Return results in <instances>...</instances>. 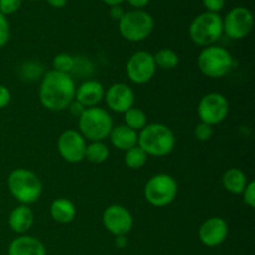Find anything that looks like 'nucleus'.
I'll return each mask as SVG.
<instances>
[{
	"label": "nucleus",
	"instance_id": "1",
	"mask_svg": "<svg viewBox=\"0 0 255 255\" xmlns=\"http://www.w3.org/2000/svg\"><path fill=\"white\" fill-rule=\"evenodd\" d=\"M74 79L70 74L50 70L42 76L39 87V99L49 111L60 112L66 110L75 100Z\"/></svg>",
	"mask_w": 255,
	"mask_h": 255
},
{
	"label": "nucleus",
	"instance_id": "2",
	"mask_svg": "<svg viewBox=\"0 0 255 255\" xmlns=\"http://www.w3.org/2000/svg\"><path fill=\"white\" fill-rule=\"evenodd\" d=\"M137 146L147 154L153 157H166L174 149L176 137L168 126L158 122L147 124L139 131Z\"/></svg>",
	"mask_w": 255,
	"mask_h": 255
},
{
	"label": "nucleus",
	"instance_id": "3",
	"mask_svg": "<svg viewBox=\"0 0 255 255\" xmlns=\"http://www.w3.org/2000/svg\"><path fill=\"white\" fill-rule=\"evenodd\" d=\"M10 194L20 204L30 206L39 201L42 194V183L39 177L26 168H16L7 177Z\"/></svg>",
	"mask_w": 255,
	"mask_h": 255
},
{
	"label": "nucleus",
	"instance_id": "4",
	"mask_svg": "<svg viewBox=\"0 0 255 255\" xmlns=\"http://www.w3.org/2000/svg\"><path fill=\"white\" fill-rule=\"evenodd\" d=\"M114 121L109 112L99 106L85 109L79 117L80 134L90 142H104L110 136Z\"/></svg>",
	"mask_w": 255,
	"mask_h": 255
},
{
	"label": "nucleus",
	"instance_id": "5",
	"mask_svg": "<svg viewBox=\"0 0 255 255\" xmlns=\"http://www.w3.org/2000/svg\"><path fill=\"white\" fill-rule=\"evenodd\" d=\"M223 35V17L219 14L204 11L192 20L189 37L202 47L214 45Z\"/></svg>",
	"mask_w": 255,
	"mask_h": 255
},
{
	"label": "nucleus",
	"instance_id": "6",
	"mask_svg": "<svg viewBox=\"0 0 255 255\" xmlns=\"http://www.w3.org/2000/svg\"><path fill=\"white\" fill-rule=\"evenodd\" d=\"M197 64L199 71L207 77L221 79L229 74L234 65V60L227 49L218 45H211L199 52Z\"/></svg>",
	"mask_w": 255,
	"mask_h": 255
},
{
	"label": "nucleus",
	"instance_id": "7",
	"mask_svg": "<svg viewBox=\"0 0 255 255\" xmlns=\"http://www.w3.org/2000/svg\"><path fill=\"white\" fill-rule=\"evenodd\" d=\"M154 20L144 10H131L125 12L119 21V31L125 40L129 42H141L152 34Z\"/></svg>",
	"mask_w": 255,
	"mask_h": 255
},
{
	"label": "nucleus",
	"instance_id": "8",
	"mask_svg": "<svg viewBox=\"0 0 255 255\" xmlns=\"http://www.w3.org/2000/svg\"><path fill=\"white\" fill-rule=\"evenodd\" d=\"M178 193V184L176 179L166 173H159L151 177L144 186V198L151 206L162 208L176 199Z\"/></svg>",
	"mask_w": 255,
	"mask_h": 255
},
{
	"label": "nucleus",
	"instance_id": "9",
	"mask_svg": "<svg viewBox=\"0 0 255 255\" xmlns=\"http://www.w3.org/2000/svg\"><path fill=\"white\" fill-rule=\"evenodd\" d=\"M197 111L201 122L214 126L227 119L229 112V102L224 95L219 92H209L199 100Z\"/></svg>",
	"mask_w": 255,
	"mask_h": 255
},
{
	"label": "nucleus",
	"instance_id": "10",
	"mask_svg": "<svg viewBox=\"0 0 255 255\" xmlns=\"http://www.w3.org/2000/svg\"><path fill=\"white\" fill-rule=\"evenodd\" d=\"M254 26L253 14L244 6L233 7L223 19V34L232 40H242L251 34Z\"/></svg>",
	"mask_w": 255,
	"mask_h": 255
},
{
	"label": "nucleus",
	"instance_id": "11",
	"mask_svg": "<svg viewBox=\"0 0 255 255\" xmlns=\"http://www.w3.org/2000/svg\"><path fill=\"white\" fill-rule=\"evenodd\" d=\"M156 70L153 55L143 50L132 54L126 64L127 77L136 85H143L151 81L156 75Z\"/></svg>",
	"mask_w": 255,
	"mask_h": 255
},
{
	"label": "nucleus",
	"instance_id": "12",
	"mask_svg": "<svg viewBox=\"0 0 255 255\" xmlns=\"http://www.w3.org/2000/svg\"><path fill=\"white\" fill-rule=\"evenodd\" d=\"M86 139L75 129H66L57 138V151L67 163H80L85 159Z\"/></svg>",
	"mask_w": 255,
	"mask_h": 255
},
{
	"label": "nucleus",
	"instance_id": "13",
	"mask_svg": "<svg viewBox=\"0 0 255 255\" xmlns=\"http://www.w3.org/2000/svg\"><path fill=\"white\" fill-rule=\"evenodd\" d=\"M102 223L106 231L115 237L126 236L133 227V217L126 207L111 204L102 213Z\"/></svg>",
	"mask_w": 255,
	"mask_h": 255
},
{
	"label": "nucleus",
	"instance_id": "14",
	"mask_svg": "<svg viewBox=\"0 0 255 255\" xmlns=\"http://www.w3.org/2000/svg\"><path fill=\"white\" fill-rule=\"evenodd\" d=\"M104 99L110 110L117 114H125L127 110L133 107L136 96L131 86L124 82H116L105 91Z\"/></svg>",
	"mask_w": 255,
	"mask_h": 255
},
{
	"label": "nucleus",
	"instance_id": "15",
	"mask_svg": "<svg viewBox=\"0 0 255 255\" xmlns=\"http://www.w3.org/2000/svg\"><path fill=\"white\" fill-rule=\"evenodd\" d=\"M228 223L222 217H211L199 227L198 236L202 243L209 248L221 246L228 237Z\"/></svg>",
	"mask_w": 255,
	"mask_h": 255
},
{
	"label": "nucleus",
	"instance_id": "16",
	"mask_svg": "<svg viewBox=\"0 0 255 255\" xmlns=\"http://www.w3.org/2000/svg\"><path fill=\"white\" fill-rule=\"evenodd\" d=\"M105 87L96 80H86L75 91V100L84 107H95L104 100Z\"/></svg>",
	"mask_w": 255,
	"mask_h": 255
},
{
	"label": "nucleus",
	"instance_id": "17",
	"mask_svg": "<svg viewBox=\"0 0 255 255\" xmlns=\"http://www.w3.org/2000/svg\"><path fill=\"white\" fill-rule=\"evenodd\" d=\"M7 255H46V249L35 237L20 236L10 243Z\"/></svg>",
	"mask_w": 255,
	"mask_h": 255
},
{
	"label": "nucleus",
	"instance_id": "18",
	"mask_svg": "<svg viewBox=\"0 0 255 255\" xmlns=\"http://www.w3.org/2000/svg\"><path fill=\"white\" fill-rule=\"evenodd\" d=\"M109 138L115 148L122 152H127L128 149L137 146L138 133L127 127L126 125H119V126L112 127Z\"/></svg>",
	"mask_w": 255,
	"mask_h": 255
},
{
	"label": "nucleus",
	"instance_id": "19",
	"mask_svg": "<svg viewBox=\"0 0 255 255\" xmlns=\"http://www.w3.org/2000/svg\"><path fill=\"white\" fill-rule=\"evenodd\" d=\"M9 227L12 232L19 234H24L29 231L34 224V213L31 208L25 204H20L16 208L12 209L7 219Z\"/></svg>",
	"mask_w": 255,
	"mask_h": 255
},
{
	"label": "nucleus",
	"instance_id": "20",
	"mask_svg": "<svg viewBox=\"0 0 255 255\" xmlns=\"http://www.w3.org/2000/svg\"><path fill=\"white\" fill-rule=\"evenodd\" d=\"M50 216L56 223H71L76 217V206L67 198H56L50 206Z\"/></svg>",
	"mask_w": 255,
	"mask_h": 255
},
{
	"label": "nucleus",
	"instance_id": "21",
	"mask_svg": "<svg viewBox=\"0 0 255 255\" xmlns=\"http://www.w3.org/2000/svg\"><path fill=\"white\" fill-rule=\"evenodd\" d=\"M222 183L226 191L232 194H242L248 184L246 173L239 168H229L222 177Z\"/></svg>",
	"mask_w": 255,
	"mask_h": 255
},
{
	"label": "nucleus",
	"instance_id": "22",
	"mask_svg": "<svg viewBox=\"0 0 255 255\" xmlns=\"http://www.w3.org/2000/svg\"><path fill=\"white\" fill-rule=\"evenodd\" d=\"M110 156V149L104 142H91L86 146L85 159L95 164L104 163Z\"/></svg>",
	"mask_w": 255,
	"mask_h": 255
},
{
	"label": "nucleus",
	"instance_id": "23",
	"mask_svg": "<svg viewBox=\"0 0 255 255\" xmlns=\"http://www.w3.org/2000/svg\"><path fill=\"white\" fill-rule=\"evenodd\" d=\"M154 64L162 70H173L178 66L179 56L172 49H161L153 55Z\"/></svg>",
	"mask_w": 255,
	"mask_h": 255
},
{
	"label": "nucleus",
	"instance_id": "24",
	"mask_svg": "<svg viewBox=\"0 0 255 255\" xmlns=\"http://www.w3.org/2000/svg\"><path fill=\"white\" fill-rule=\"evenodd\" d=\"M125 124L127 127H129L133 131H141L147 125V115L143 110L137 109V107H131L124 114Z\"/></svg>",
	"mask_w": 255,
	"mask_h": 255
},
{
	"label": "nucleus",
	"instance_id": "25",
	"mask_svg": "<svg viewBox=\"0 0 255 255\" xmlns=\"http://www.w3.org/2000/svg\"><path fill=\"white\" fill-rule=\"evenodd\" d=\"M125 153H126L125 154V163L131 169H141L146 164L147 158H148V156L138 146L128 149Z\"/></svg>",
	"mask_w": 255,
	"mask_h": 255
},
{
	"label": "nucleus",
	"instance_id": "26",
	"mask_svg": "<svg viewBox=\"0 0 255 255\" xmlns=\"http://www.w3.org/2000/svg\"><path fill=\"white\" fill-rule=\"evenodd\" d=\"M75 65H76L75 57L70 54H66V52L57 54L52 59V67H54L55 71L64 72V74H70L75 69Z\"/></svg>",
	"mask_w": 255,
	"mask_h": 255
},
{
	"label": "nucleus",
	"instance_id": "27",
	"mask_svg": "<svg viewBox=\"0 0 255 255\" xmlns=\"http://www.w3.org/2000/svg\"><path fill=\"white\" fill-rule=\"evenodd\" d=\"M214 129L213 126L208 124H204V122H199L198 125L194 128V136L198 141L201 142H207L213 137Z\"/></svg>",
	"mask_w": 255,
	"mask_h": 255
},
{
	"label": "nucleus",
	"instance_id": "28",
	"mask_svg": "<svg viewBox=\"0 0 255 255\" xmlns=\"http://www.w3.org/2000/svg\"><path fill=\"white\" fill-rule=\"evenodd\" d=\"M22 0H0V12L5 16L12 15L20 9Z\"/></svg>",
	"mask_w": 255,
	"mask_h": 255
},
{
	"label": "nucleus",
	"instance_id": "29",
	"mask_svg": "<svg viewBox=\"0 0 255 255\" xmlns=\"http://www.w3.org/2000/svg\"><path fill=\"white\" fill-rule=\"evenodd\" d=\"M10 39V24L6 16L0 12V49L7 44Z\"/></svg>",
	"mask_w": 255,
	"mask_h": 255
},
{
	"label": "nucleus",
	"instance_id": "30",
	"mask_svg": "<svg viewBox=\"0 0 255 255\" xmlns=\"http://www.w3.org/2000/svg\"><path fill=\"white\" fill-rule=\"evenodd\" d=\"M243 202L249 207V208H254L255 207V182L251 181L246 186L243 191Z\"/></svg>",
	"mask_w": 255,
	"mask_h": 255
},
{
	"label": "nucleus",
	"instance_id": "31",
	"mask_svg": "<svg viewBox=\"0 0 255 255\" xmlns=\"http://www.w3.org/2000/svg\"><path fill=\"white\" fill-rule=\"evenodd\" d=\"M203 6L208 12L219 14L226 6V0H202Z\"/></svg>",
	"mask_w": 255,
	"mask_h": 255
},
{
	"label": "nucleus",
	"instance_id": "32",
	"mask_svg": "<svg viewBox=\"0 0 255 255\" xmlns=\"http://www.w3.org/2000/svg\"><path fill=\"white\" fill-rule=\"evenodd\" d=\"M11 101V92L4 85H0V109H4Z\"/></svg>",
	"mask_w": 255,
	"mask_h": 255
},
{
	"label": "nucleus",
	"instance_id": "33",
	"mask_svg": "<svg viewBox=\"0 0 255 255\" xmlns=\"http://www.w3.org/2000/svg\"><path fill=\"white\" fill-rule=\"evenodd\" d=\"M85 109H86V107L82 106V105L80 104V102H77L76 100H74V101H72L71 104H70V106L67 107V110H69V111H70V114H71L72 116L77 117V119H79V117L81 116L82 112L85 111Z\"/></svg>",
	"mask_w": 255,
	"mask_h": 255
},
{
	"label": "nucleus",
	"instance_id": "34",
	"mask_svg": "<svg viewBox=\"0 0 255 255\" xmlns=\"http://www.w3.org/2000/svg\"><path fill=\"white\" fill-rule=\"evenodd\" d=\"M125 12L126 11H125L121 5H116V6H111V9H110V16L115 21H120L125 15Z\"/></svg>",
	"mask_w": 255,
	"mask_h": 255
},
{
	"label": "nucleus",
	"instance_id": "35",
	"mask_svg": "<svg viewBox=\"0 0 255 255\" xmlns=\"http://www.w3.org/2000/svg\"><path fill=\"white\" fill-rule=\"evenodd\" d=\"M127 2L134 7V10H142L149 4V0H127Z\"/></svg>",
	"mask_w": 255,
	"mask_h": 255
},
{
	"label": "nucleus",
	"instance_id": "36",
	"mask_svg": "<svg viewBox=\"0 0 255 255\" xmlns=\"http://www.w3.org/2000/svg\"><path fill=\"white\" fill-rule=\"evenodd\" d=\"M46 1L50 6L55 9H61L67 4V0H46Z\"/></svg>",
	"mask_w": 255,
	"mask_h": 255
},
{
	"label": "nucleus",
	"instance_id": "37",
	"mask_svg": "<svg viewBox=\"0 0 255 255\" xmlns=\"http://www.w3.org/2000/svg\"><path fill=\"white\" fill-rule=\"evenodd\" d=\"M102 1L111 7V6H116V5H121L125 0H102Z\"/></svg>",
	"mask_w": 255,
	"mask_h": 255
},
{
	"label": "nucleus",
	"instance_id": "38",
	"mask_svg": "<svg viewBox=\"0 0 255 255\" xmlns=\"http://www.w3.org/2000/svg\"><path fill=\"white\" fill-rule=\"evenodd\" d=\"M30 1H40V0H30Z\"/></svg>",
	"mask_w": 255,
	"mask_h": 255
}]
</instances>
